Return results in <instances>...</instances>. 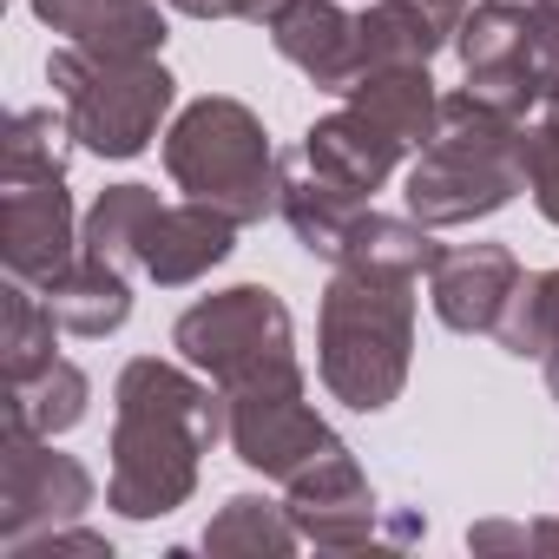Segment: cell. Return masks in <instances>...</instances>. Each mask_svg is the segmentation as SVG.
<instances>
[{
  "instance_id": "obj_20",
  "label": "cell",
  "mask_w": 559,
  "mask_h": 559,
  "mask_svg": "<svg viewBox=\"0 0 559 559\" xmlns=\"http://www.w3.org/2000/svg\"><path fill=\"white\" fill-rule=\"evenodd\" d=\"M53 343H60V317L47 310V297L21 276H8V290H0V376H8V389L53 369L60 362Z\"/></svg>"
},
{
  "instance_id": "obj_19",
  "label": "cell",
  "mask_w": 559,
  "mask_h": 559,
  "mask_svg": "<svg viewBox=\"0 0 559 559\" xmlns=\"http://www.w3.org/2000/svg\"><path fill=\"white\" fill-rule=\"evenodd\" d=\"M441 47H454V34L415 8V0H369L356 14V53H362V73L369 67H428ZM356 73V80H362Z\"/></svg>"
},
{
  "instance_id": "obj_7",
  "label": "cell",
  "mask_w": 559,
  "mask_h": 559,
  "mask_svg": "<svg viewBox=\"0 0 559 559\" xmlns=\"http://www.w3.org/2000/svg\"><path fill=\"white\" fill-rule=\"evenodd\" d=\"M224 441H230V454H237L250 474L284 480V487H290L310 461H323L330 448H343V435L310 408L304 362L224 389Z\"/></svg>"
},
{
  "instance_id": "obj_14",
  "label": "cell",
  "mask_w": 559,
  "mask_h": 559,
  "mask_svg": "<svg viewBox=\"0 0 559 559\" xmlns=\"http://www.w3.org/2000/svg\"><path fill=\"white\" fill-rule=\"evenodd\" d=\"M263 34H270L276 53H284L310 86H323V93H349L356 73H362L356 14H343L336 0H276V8L263 14Z\"/></svg>"
},
{
  "instance_id": "obj_13",
  "label": "cell",
  "mask_w": 559,
  "mask_h": 559,
  "mask_svg": "<svg viewBox=\"0 0 559 559\" xmlns=\"http://www.w3.org/2000/svg\"><path fill=\"white\" fill-rule=\"evenodd\" d=\"M237 230H243V224L224 217L217 204H198V198L158 204L152 224H145V237H139V270L152 276L158 290H185V284L211 276V270L237 250Z\"/></svg>"
},
{
  "instance_id": "obj_26",
  "label": "cell",
  "mask_w": 559,
  "mask_h": 559,
  "mask_svg": "<svg viewBox=\"0 0 559 559\" xmlns=\"http://www.w3.org/2000/svg\"><path fill=\"white\" fill-rule=\"evenodd\" d=\"M526 191L546 224H559V86H546L539 119L526 126Z\"/></svg>"
},
{
  "instance_id": "obj_16",
  "label": "cell",
  "mask_w": 559,
  "mask_h": 559,
  "mask_svg": "<svg viewBox=\"0 0 559 559\" xmlns=\"http://www.w3.org/2000/svg\"><path fill=\"white\" fill-rule=\"evenodd\" d=\"M40 297H47V310L60 317V330H67V336H86V343L126 330V317H132V284H126V270L106 263V257H93V250H80Z\"/></svg>"
},
{
  "instance_id": "obj_18",
  "label": "cell",
  "mask_w": 559,
  "mask_h": 559,
  "mask_svg": "<svg viewBox=\"0 0 559 559\" xmlns=\"http://www.w3.org/2000/svg\"><path fill=\"white\" fill-rule=\"evenodd\" d=\"M356 112H369L402 152H421L441 126V93L428 80V67H369L349 93H343Z\"/></svg>"
},
{
  "instance_id": "obj_12",
  "label": "cell",
  "mask_w": 559,
  "mask_h": 559,
  "mask_svg": "<svg viewBox=\"0 0 559 559\" xmlns=\"http://www.w3.org/2000/svg\"><path fill=\"white\" fill-rule=\"evenodd\" d=\"M520 257L507 243H454L428 270V304L454 336H493L513 290H520Z\"/></svg>"
},
{
  "instance_id": "obj_27",
  "label": "cell",
  "mask_w": 559,
  "mask_h": 559,
  "mask_svg": "<svg viewBox=\"0 0 559 559\" xmlns=\"http://www.w3.org/2000/svg\"><path fill=\"white\" fill-rule=\"evenodd\" d=\"M467 546L474 552H533V546H552L559 552V520H533V526L480 520V526H467Z\"/></svg>"
},
{
  "instance_id": "obj_10",
  "label": "cell",
  "mask_w": 559,
  "mask_h": 559,
  "mask_svg": "<svg viewBox=\"0 0 559 559\" xmlns=\"http://www.w3.org/2000/svg\"><path fill=\"white\" fill-rule=\"evenodd\" d=\"M454 53L467 73V93L507 119L539 112L546 99V73H539V47H533V14L526 0H480V8L454 27Z\"/></svg>"
},
{
  "instance_id": "obj_17",
  "label": "cell",
  "mask_w": 559,
  "mask_h": 559,
  "mask_svg": "<svg viewBox=\"0 0 559 559\" xmlns=\"http://www.w3.org/2000/svg\"><path fill=\"white\" fill-rule=\"evenodd\" d=\"M362 211H369V198H349V191H336V185H330V178H317V171H310L297 152H284V198H276V217L290 224V237H297L310 257L336 263Z\"/></svg>"
},
{
  "instance_id": "obj_23",
  "label": "cell",
  "mask_w": 559,
  "mask_h": 559,
  "mask_svg": "<svg viewBox=\"0 0 559 559\" xmlns=\"http://www.w3.org/2000/svg\"><path fill=\"white\" fill-rule=\"evenodd\" d=\"M152 211H158L152 185H106L93 198L86 224H80V250H93V257H106L119 270H139V237H145Z\"/></svg>"
},
{
  "instance_id": "obj_8",
  "label": "cell",
  "mask_w": 559,
  "mask_h": 559,
  "mask_svg": "<svg viewBox=\"0 0 559 559\" xmlns=\"http://www.w3.org/2000/svg\"><path fill=\"white\" fill-rule=\"evenodd\" d=\"M93 507V474L86 461L60 454L53 435L27 428V421H0V546L21 552L40 533L80 526Z\"/></svg>"
},
{
  "instance_id": "obj_30",
  "label": "cell",
  "mask_w": 559,
  "mask_h": 559,
  "mask_svg": "<svg viewBox=\"0 0 559 559\" xmlns=\"http://www.w3.org/2000/svg\"><path fill=\"white\" fill-rule=\"evenodd\" d=\"M165 8L185 21H263L276 0H165Z\"/></svg>"
},
{
  "instance_id": "obj_22",
  "label": "cell",
  "mask_w": 559,
  "mask_h": 559,
  "mask_svg": "<svg viewBox=\"0 0 559 559\" xmlns=\"http://www.w3.org/2000/svg\"><path fill=\"white\" fill-rule=\"evenodd\" d=\"M297 539L304 533H297L290 507H276L263 493H230L204 526V552H270V559H284V552H297Z\"/></svg>"
},
{
  "instance_id": "obj_5",
  "label": "cell",
  "mask_w": 559,
  "mask_h": 559,
  "mask_svg": "<svg viewBox=\"0 0 559 559\" xmlns=\"http://www.w3.org/2000/svg\"><path fill=\"white\" fill-rule=\"evenodd\" d=\"M47 86L73 112L80 152H93V158H139L158 139L165 112L178 106V80L158 60H99L73 40L53 47Z\"/></svg>"
},
{
  "instance_id": "obj_15",
  "label": "cell",
  "mask_w": 559,
  "mask_h": 559,
  "mask_svg": "<svg viewBox=\"0 0 559 559\" xmlns=\"http://www.w3.org/2000/svg\"><path fill=\"white\" fill-rule=\"evenodd\" d=\"M297 158H304L317 178H330L336 191H349V198H376V191L395 178V165H402L408 152H402L369 112L343 106V112H330V119H317V126L304 132Z\"/></svg>"
},
{
  "instance_id": "obj_25",
  "label": "cell",
  "mask_w": 559,
  "mask_h": 559,
  "mask_svg": "<svg viewBox=\"0 0 559 559\" xmlns=\"http://www.w3.org/2000/svg\"><path fill=\"white\" fill-rule=\"evenodd\" d=\"M500 349L520 356V362H546L559 349V270H539V276H520V290L500 317Z\"/></svg>"
},
{
  "instance_id": "obj_11",
  "label": "cell",
  "mask_w": 559,
  "mask_h": 559,
  "mask_svg": "<svg viewBox=\"0 0 559 559\" xmlns=\"http://www.w3.org/2000/svg\"><path fill=\"white\" fill-rule=\"evenodd\" d=\"M290 520L310 546H330V552H356L382 533V507H376V487L369 474L356 467L349 448H330L323 461H310L297 480H290Z\"/></svg>"
},
{
  "instance_id": "obj_6",
  "label": "cell",
  "mask_w": 559,
  "mask_h": 559,
  "mask_svg": "<svg viewBox=\"0 0 559 559\" xmlns=\"http://www.w3.org/2000/svg\"><path fill=\"white\" fill-rule=\"evenodd\" d=\"M171 349L224 389L270 376V369H290L297 362V323L284 310V297L263 290V284H230L217 297H198L178 323H171Z\"/></svg>"
},
{
  "instance_id": "obj_28",
  "label": "cell",
  "mask_w": 559,
  "mask_h": 559,
  "mask_svg": "<svg viewBox=\"0 0 559 559\" xmlns=\"http://www.w3.org/2000/svg\"><path fill=\"white\" fill-rule=\"evenodd\" d=\"M27 8H34V21H40V27H53V34H67V40H73V34H86L99 14H112L119 0H27Z\"/></svg>"
},
{
  "instance_id": "obj_3",
  "label": "cell",
  "mask_w": 559,
  "mask_h": 559,
  "mask_svg": "<svg viewBox=\"0 0 559 559\" xmlns=\"http://www.w3.org/2000/svg\"><path fill=\"white\" fill-rule=\"evenodd\" d=\"M526 191V119L480 106L467 86L441 93V126L408 165V217L428 230H454L474 217L507 211Z\"/></svg>"
},
{
  "instance_id": "obj_31",
  "label": "cell",
  "mask_w": 559,
  "mask_h": 559,
  "mask_svg": "<svg viewBox=\"0 0 559 559\" xmlns=\"http://www.w3.org/2000/svg\"><path fill=\"white\" fill-rule=\"evenodd\" d=\"M415 8H428V14H435V21H441L448 34H454V27L467 21V0H415Z\"/></svg>"
},
{
  "instance_id": "obj_1",
  "label": "cell",
  "mask_w": 559,
  "mask_h": 559,
  "mask_svg": "<svg viewBox=\"0 0 559 559\" xmlns=\"http://www.w3.org/2000/svg\"><path fill=\"white\" fill-rule=\"evenodd\" d=\"M224 441V395L165 356H132L112 382V474L119 520H165L198 493V461Z\"/></svg>"
},
{
  "instance_id": "obj_2",
  "label": "cell",
  "mask_w": 559,
  "mask_h": 559,
  "mask_svg": "<svg viewBox=\"0 0 559 559\" xmlns=\"http://www.w3.org/2000/svg\"><path fill=\"white\" fill-rule=\"evenodd\" d=\"M415 362V276L336 263L317 310V376L330 402L382 415L408 389Z\"/></svg>"
},
{
  "instance_id": "obj_24",
  "label": "cell",
  "mask_w": 559,
  "mask_h": 559,
  "mask_svg": "<svg viewBox=\"0 0 559 559\" xmlns=\"http://www.w3.org/2000/svg\"><path fill=\"white\" fill-rule=\"evenodd\" d=\"M86 402H93V382H86V369L67 362V356H60L53 369H40L34 382L8 389V415L27 421V428H40V435H67V428H80V421H86Z\"/></svg>"
},
{
  "instance_id": "obj_4",
  "label": "cell",
  "mask_w": 559,
  "mask_h": 559,
  "mask_svg": "<svg viewBox=\"0 0 559 559\" xmlns=\"http://www.w3.org/2000/svg\"><path fill=\"white\" fill-rule=\"evenodd\" d=\"M165 171L185 198L217 204L237 224H263L284 198V158H276L263 119L230 93H204L171 119Z\"/></svg>"
},
{
  "instance_id": "obj_9",
  "label": "cell",
  "mask_w": 559,
  "mask_h": 559,
  "mask_svg": "<svg viewBox=\"0 0 559 559\" xmlns=\"http://www.w3.org/2000/svg\"><path fill=\"white\" fill-rule=\"evenodd\" d=\"M80 257V224L67 198V165L0 158V263L21 284L47 290Z\"/></svg>"
},
{
  "instance_id": "obj_32",
  "label": "cell",
  "mask_w": 559,
  "mask_h": 559,
  "mask_svg": "<svg viewBox=\"0 0 559 559\" xmlns=\"http://www.w3.org/2000/svg\"><path fill=\"white\" fill-rule=\"evenodd\" d=\"M539 369H546V389H552V402H559V349H552V356H546Z\"/></svg>"
},
{
  "instance_id": "obj_29",
  "label": "cell",
  "mask_w": 559,
  "mask_h": 559,
  "mask_svg": "<svg viewBox=\"0 0 559 559\" xmlns=\"http://www.w3.org/2000/svg\"><path fill=\"white\" fill-rule=\"evenodd\" d=\"M526 14H533L539 73H546V86H559V0H526Z\"/></svg>"
},
{
  "instance_id": "obj_21",
  "label": "cell",
  "mask_w": 559,
  "mask_h": 559,
  "mask_svg": "<svg viewBox=\"0 0 559 559\" xmlns=\"http://www.w3.org/2000/svg\"><path fill=\"white\" fill-rule=\"evenodd\" d=\"M435 257H441V243H435V230L421 224V217H389V211H362L356 217V230H349V243H343V257L336 263H349V270H395V276H428L435 270Z\"/></svg>"
}]
</instances>
